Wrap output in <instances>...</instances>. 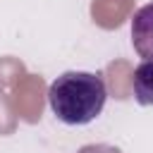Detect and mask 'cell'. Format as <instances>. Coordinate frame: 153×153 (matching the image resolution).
<instances>
[{"mask_svg":"<svg viewBox=\"0 0 153 153\" xmlns=\"http://www.w3.org/2000/svg\"><path fill=\"white\" fill-rule=\"evenodd\" d=\"M108 100L105 81L98 72H62L48 88V103L53 115L69 127L93 122Z\"/></svg>","mask_w":153,"mask_h":153,"instance_id":"obj_1","label":"cell"},{"mask_svg":"<svg viewBox=\"0 0 153 153\" xmlns=\"http://www.w3.org/2000/svg\"><path fill=\"white\" fill-rule=\"evenodd\" d=\"M131 45L143 60H153V2L141 5L131 17Z\"/></svg>","mask_w":153,"mask_h":153,"instance_id":"obj_2","label":"cell"},{"mask_svg":"<svg viewBox=\"0 0 153 153\" xmlns=\"http://www.w3.org/2000/svg\"><path fill=\"white\" fill-rule=\"evenodd\" d=\"M131 88L139 105H153V60H143L134 69Z\"/></svg>","mask_w":153,"mask_h":153,"instance_id":"obj_3","label":"cell"}]
</instances>
